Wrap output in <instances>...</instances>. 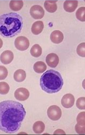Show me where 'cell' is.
<instances>
[{
  "label": "cell",
  "instance_id": "7c38bea8",
  "mask_svg": "<svg viewBox=\"0 0 85 135\" xmlns=\"http://www.w3.org/2000/svg\"><path fill=\"white\" fill-rule=\"evenodd\" d=\"M78 4L77 1H66L64 3L63 8L66 11L72 12L75 10Z\"/></svg>",
  "mask_w": 85,
  "mask_h": 135
},
{
  "label": "cell",
  "instance_id": "44dd1931",
  "mask_svg": "<svg viewBox=\"0 0 85 135\" xmlns=\"http://www.w3.org/2000/svg\"><path fill=\"white\" fill-rule=\"evenodd\" d=\"M0 94L5 95L7 94L9 91V86L8 84L5 82H1L0 83Z\"/></svg>",
  "mask_w": 85,
  "mask_h": 135
},
{
  "label": "cell",
  "instance_id": "8fae6325",
  "mask_svg": "<svg viewBox=\"0 0 85 135\" xmlns=\"http://www.w3.org/2000/svg\"><path fill=\"white\" fill-rule=\"evenodd\" d=\"M64 36L62 33L59 30L53 31L50 35V38L53 43L58 44L61 42L63 39Z\"/></svg>",
  "mask_w": 85,
  "mask_h": 135
},
{
  "label": "cell",
  "instance_id": "484cf974",
  "mask_svg": "<svg viewBox=\"0 0 85 135\" xmlns=\"http://www.w3.org/2000/svg\"><path fill=\"white\" fill-rule=\"evenodd\" d=\"M0 80H3L5 79L7 77L8 72L6 68L4 66L1 65L0 66Z\"/></svg>",
  "mask_w": 85,
  "mask_h": 135
},
{
  "label": "cell",
  "instance_id": "5b68a950",
  "mask_svg": "<svg viewBox=\"0 0 85 135\" xmlns=\"http://www.w3.org/2000/svg\"><path fill=\"white\" fill-rule=\"evenodd\" d=\"M28 39L26 37L20 36L17 37L14 41V45L18 50L23 51L26 50L29 46Z\"/></svg>",
  "mask_w": 85,
  "mask_h": 135
},
{
  "label": "cell",
  "instance_id": "4fadbf2b",
  "mask_svg": "<svg viewBox=\"0 0 85 135\" xmlns=\"http://www.w3.org/2000/svg\"><path fill=\"white\" fill-rule=\"evenodd\" d=\"M44 27L43 22L41 21H38L34 22L31 27V31L34 34H39L42 31Z\"/></svg>",
  "mask_w": 85,
  "mask_h": 135
},
{
  "label": "cell",
  "instance_id": "5bb4252c",
  "mask_svg": "<svg viewBox=\"0 0 85 135\" xmlns=\"http://www.w3.org/2000/svg\"><path fill=\"white\" fill-rule=\"evenodd\" d=\"M57 1H46L44 5L46 10L50 13L55 12L57 10V6L56 2Z\"/></svg>",
  "mask_w": 85,
  "mask_h": 135
},
{
  "label": "cell",
  "instance_id": "e0dca14e",
  "mask_svg": "<svg viewBox=\"0 0 85 135\" xmlns=\"http://www.w3.org/2000/svg\"><path fill=\"white\" fill-rule=\"evenodd\" d=\"M34 132L36 134H41L44 131L45 125L41 121H38L35 122L33 127Z\"/></svg>",
  "mask_w": 85,
  "mask_h": 135
},
{
  "label": "cell",
  "instance_id": "7402d4cb",
  "mask_svg": "<svg viewBox=\"0 0 85 135\" xmlns=\"http://www.w3.org/2000/svg\"><path fill=\"white\" fill-rule=\"evenodd\" d=\"M76 51L79 56L82 57H85V42H82L79 44L77 47Z\"/></svg>",
  "mask_w": 85,
  "mask_h": 135
},
{
  "label": "cell",
  "instance_id": "ffe728a7",
  "mask_svg": "<svg viewBox=\"0 0 85 135\" xmlns=\"http://www.w3.org/2000/svg\"><path fill=\"white\" fill-rule=\"evenodd\" d=\"M76 16L77 18L81 21H85V7L79 8L77 11Z\"/></svg>",
  "mask_w": 85,
  "mask_h": 135
},
{
  "label": "cell",
  "instance_id": "4316f807",
  "mask_svg": "<svg viewBox=\"0 0 85 135\" xmlns=\"http://www.w3.org/2000/svg\"><path fill=\"white\" fill-rule=\"evenodd\" d=\"M64 133L65 134V132L62 130L60 129H57L54 132V134H57H57H59V133ZM63 134V133H62Z\"/></svg>",
  "mask_w": 85,
  "mask_h": 135
},
{
  "label": "cell",
  "instance_id": "ac0fdd59",
  "mask_svg": "<svg viewBox=\"0 0 85 135\" xmlns=\"http://www.w3.org/2000/svg\"><path fill=\"white\" fill-rule=\"evenodd\" d=\"M23 1H11L9 3L10 8L14 11L20 10L23 5Z\"/></svg>",
  "mask_w": 85,
  "mask_h": 135
},
{
  "label": "cell",
  "instance_id": "7a4b0ae2",
  "mask_svg": "<svg viewBox=\"0 0 85 135\" xmlns=\"http://www.w3.org/2000/svg\"><path fill=\"white\" fill-rule=\"evenodd\" d=\"M22 25V18L17 13L11 12L0 16V33L4 37L15 36L20 31Z\"/></svg>",
  "mask_w": 85,
  "mask_h": 135
},
{
  "label": "cell",
  "instance_id": "2e32d148",
  "mask_svg": "<svg viewBox=\"0 0 85 135\" xmlns=\"http://www.w3.org/2000/svg\"><path fill=\"white\" fill-rule=\"evenodd\" d=\"M47 68L45 63L42 61H38L36 62L33 66L34 71L38 73H41L45 71Z\"/></svg>",
  "mask_w": 85,
  "mask_h": 135
},
{
  "label": "cell",
  "instance_id": "8992f818",
  "mask_svg": "<svg viewBox=\"0 0 85 135\" xmlns=\"http://www.w3.org/2000/svg\"><path fill=\"white\" fill-rule=\"evenodd\" d=\"M30 12L31 16L34 19H40L44 15V11L41 6L35 5L32 6L30 9Z\"/></svg>",
  "mask_w": 85,
  "mask_h": 135
},
{
  "label": "cell",
  "instance_id": "6da1fadb",
  "mask_svg": "<svg viewBox=\"0 0 85 135\" xmlns=\"http://www.w3.org/2000/svg\"><path fill=\"white\" fill-rule=\"evenodd\" d=\"M26 111L23 105L12 100L0 103V129L7 133H12L20 128Z\"/></svg>",
  "mask_w": 85,
  "mask_h": 135
},
{
  "label": "cell",
  "instance_id": "30bf717a",
  "mask_svg": "<svg viewBox=\"0 0 85 135\" xmlns=\"http://www.w3.org/2000/svg\"><path fill=\"white\" fill-rule=\"evenodd\" d=\"M13 58V53L9 50L4 51L0 56V60L2 63L4 64H7L10 63Z\"/></svg>",
  "mask_w": 85,
  "mask_h": 135
},
{
  "label": "cell",
  "instance_id": "d4e9b609",
  "mask_svg": "<svg viewBox=\"0 0 85 135\" xmlns=\"http://www.w3.org/2000/svg\"><path fill=\"white\" fill-rule=\"evenodd\" d=\"M75 128L76 132L79 134H85V125H81L77 123L75 126Z\"/></svg>",
  "mask_w": 85,
  "mask_h": 135
},
{
  "label": "cell",
  "instance_id": "ba28073f",
  "mask_svg": "<svg viewBox=\"0 0 85 135\" xmlns=\"http://www.w3.org/2000/svg\"><path fill=\"white\" fill-rule=\"evenodd\" d=\"M75 99L72 94H67L63 96L61 100V103L63 107L65 108L71 107L74 105Z\"/></svg>",
  "mask_w": 85,
  "mask_h": 135
},
{
  "label": "cell",
  "instance_id": "83f0119b",
  "mask_svg": "<svg viewBox=\"0 0 85 135\" xmlns=\"http://www.w3.org/2000/svg\"><path fill=\"white\" fill-rule=\"evenodd\" d=\"M82 86L83 88L85 90V79L83 80L82 82Z\"/></svg>",
  "mask_w": 85,
  "mask_h": 135
},
{
  "label": "cell",
  "instance_id": "52a82bcc",
  "mask_svg": "<svg viewBox=\"0 0 85 135\" xmlns=\"http://www.w3.org/2000/svg\"><path fill=\"white\" fill-rule=\"evenodd\" d=\"M14 96L17 100L20 101H24L29 98V92L26 88H20L17 89L15 91Z\"/></svg>",
  "mask_w": 85,
  "mask_h": 135
},
{
  "label": "cell",
  "instance_id": "3957f363",
  "mask_svg": "<svg viewBox=\"0 0 85 135\" xmlns=\"http://www.w3.org/2000/svg\"><path fill=\"white\" fill-rule=\"evenodd\" d=\"M63 82L60 73L53 70H47L41 75L40 85L42 89L48 93L59 91L62 88Z\"/></svg>",
  "mask_w": 85,
  "mask_h": 135
},
{
  "label": "cell",
  "instance_id": "cb8c5ba5",
  "mask_svg": "<svg viewBox=\"0 0 85 135\" xmlns=\"http://www.w3.org/2000/svg\"><path fill=\"white\" fill-rule=\"evenodd\" d=\"M76 105L80 109H85V97H81L77 99Z\"/></svg>",
  "mask_w": 85,
  "mask_h": 135
},
{
  "label": "cell",
  "instance_id": "603a6c76",
  "mask_svg": "<svg viewBox=\"0 0 85 135\" xmlns=\"http://www.w3.org/2000/svg\"><path fill=\"white\" fill-rule=\"evenodd\" d=\"M76 120L77 123L79 125H85V112L79 113L77 116Z\"/></svg>",
  "mask_w": 85,
  "mask_h": 135
},
{
  "label": "cell",
  "instance_id": "9a60e30c",
  "mask_svg": "<svg viewBox=\"0 0 85 135\" xmlns=\"http://www.w3.org/2000/svg\"><path fill=\"white\" fill-rule=\"evenodd\" d=\"M14 80L18 82H21L25 79L26 77L25 72L22 69L17 70L14 73Z\"/></svg>",
  "mask_w": 85,
  "mask_h": 135
},
{
  "label": "cell",
  "instance_id": "d6986e66",
  "mask_svg": "<svg viewBox=\"0 0 85 135\" xmlns=\"http://www.w3.org/2000/svg\"><path fill=\"white\" fill-rule=\"evenodd\" d=\"M30 53L33 56L35 57H38L40 56L42 54V48L39 44H35L31 47Z\"/></svg>",
  "mask_w": 85,
  "mask_h": 135
},
{
  "label": "cell",
  "instance_id": "9c48e42d",
  "mask_svg": "<svg viewBox=\"0 0 85 135\" xmlns=\"http://www.w3.org/2000/svg\"><path fill=\"white\" fill-rule=\"evenodd\" d=\"M46 61L48 65L51 67L54 68L58 64L59 59L58 56L56 54L51 53L47 56Z\"/></svg>",
  "mask_w": 85,
  "mask_h": 135
},
{
  "label": "cell",
  "instance_id": "277c9868",
  "mask_svg": "<svg viewBox=\"0 0 85 135\" xmlns=\"http://www.w3.org/2000/svg\"><path fill=\"white\" fill-rule=\"evenodd\" d=\"M47 115L51 120H57L59 119L62 115V111L60 108L55 105L50 106L47 111Z\"/></svg>",
  "mask_w": 85,
  "mask_h": 135
}]
</instances>
